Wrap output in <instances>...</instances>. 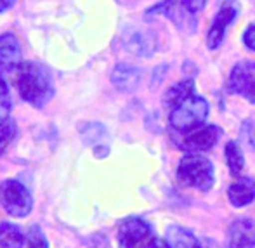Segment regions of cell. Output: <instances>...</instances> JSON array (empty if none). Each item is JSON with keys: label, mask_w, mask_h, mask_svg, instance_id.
<instances>
[{"label": "cell", "mask_w": 255, "mask_h": 248, "mask_svg": "<svg viewBox=\"0 0 255 248\" xmlns=\"http://www.w3.org/2000/svg\"><path fill=\"white\" fill-rule=\"evenodd\" d=\"M181 2H182V5H184L186 9H188L189 12H193V14L200 12V10L203 9V5H205V0H181Z\"/></svg>", "instance_id": "7402d4cb"}, {"label": "cell", "mask_w": 255, "mask_h": 248, "mask_svg": "<svg viewBox=\"0 0 255 248\" xmlns=\"http://www.w3.org/2000/svg\"><path fill=\"white\" fill-rule=\"evenodd\" d=\"M26 245L28 248H49V243H47V238L44 236L42 229L38 226H33L30 229L26 236Z\"/></svg>", "instance_id": "44dd1931"}, {"label": "cell", "mask_w": 255, "mask_h": 248, "mask_svg": "<svg viewBox=\"0 0 255 248\" xmlns=\"http://www.w3.org/2000/svg\"><path fill=\"white\" fill-rule=\"evenodd\" d=\"M221 134L222 130L217 125H203V127H198L191 132H186V135H182V137L175 135L174 141L179 148L188 151V153H202V151L214 148Z\"/></svg>", "instance_id": "8992f818"}, {"label": "cell", "mask_w": 255, "mask_h": 248, "mask_svg": "<svg viewBox=\"0 0 255 248\" xmlns=\"http://www.w3.org/2000/svg\"><path fill=\"white\" fill-rule=\"evenodd\" d=\"M228 248H255V222L252 219H238L231 224Z\"/></svg>", "instance_id": "9c48e42d"}, {"label": "cell", "mask_w": 255, "mask_h": 248, "mask_svg": "<svg viewBox=\"0 0 255 248\" xmlns=\"http://www.w3.org/2000/svg\"><path fill=\"white\" fill-rule=\"evenodd\" d=\"M142 78V71L130 64H117L111 73V82L122 92H132L139 87Z\"/></svg>", "instance_id": "8fae6325"}, {"label": "cell", "mask_w": 255, "mask_h": 248, "mask_svg": "<svg viewBox=\"0 0 255 248\" xmlns=\"http://www.w3.org/2000/svg\"><path fill=\"white\" fill-rule=\"evenodd\" d=\"M208 117V103L202 96H189L170 111V125L175 132H191L202 127Z\"/></svg>", "instance_id": "3957f363"}, {"label": "cell", "mask_w": 255, "mask_h": 248, "mask_svg": "<svg viewBox=\"0 0 255 248\" xmlns=\"http://www.w3.org/2000/svg\"><path fill=\"white\" fill-rule=\"evenodd\" d=\"M146 248H170L167 243V240H161V238H153L151 242H149V245Z\"/></svg>", "instance_id": "cb8c5ba5"}, {"label": "cell", "mask_w": 255, "mask_h": 248, "mask_svg": "<svg viewBox=\"0 0 255 248\" xmlns=\"http://www.w3.org/2000/svg\"><path fill=\"white\" fill-rule=\"evenodd\" d=\"M226 161H228L231 175L238 177L243 170V165H245V158H243V153H242V149H240L238 142L229 141L228 144H226Z\"/></svg>", "instance_id": "ac0fdd59"}, {"label": "cell", "mask_w": 255, "mask_h": 248, "mask_svg": "<svg viewBox=\"0 0 255 248\" xmlns=\"http://www.w3.org/2000/svg\"><path fill=\"white\" fill-rule=\"evenodd\" d=\"M236 12H238V7L236 3L228 2L222 5V9L217 12L215 16L214 23L210 26V31H208V37H207V45L208 49L215 50L221 47L222 40H224V33H226V28L231 24V21L235 19Z\"/></svg>", "instance_id": "ba28073f"}, {"label": "cell", "mask_w": 255, "mask_h": 248, "mask_svg": "<svg viewBox=\"0 0 255 248\" xmlns=\"http://www.w3.org/2000/svg\"><path fill=\"white\" fill-rule=\"evenodd\" d=\"M24 235L16 224L0 222V248H23Z\"/></svg>", "instance_id": "e0dca14e"}, {"label": "cell", "mask_w": 255, "mask_h": 248, "mask_svg": "<svg viewBox=\"0 0 255 248\" xmlns=\"http://www.w3.org/2000/svg\"><path fill=\"white\" fill-rule=\"evenodd\" d=\"M0 203L10 217L17 219L26 217L33 208V200H31L30 191L24 188V184H21L19 181H14V179L2 182V186H0Z\"/></svg>", "instance_id": "277c9868"}, {"label": "cell", "mask_w": 255, "mask_h": 248, "mask_svg": "<svg viewBox=\"0 0 255 248\" xmlns=\"http://www.w3.org/2000/svg\"><path fill=\"white\" fill-rule=\"evenodd\" d=\"M151 240V228L142 219L128 217L120 224V229H118L120 248H146Z\"/></svg>", "instance_id": "52a82bcc"}, {"label": "cell", "mask_w": 255, "mask_h": 248, "mask_svg": "<svg viewBox=\"0 0 255 248\" xmlns=\"http://www.w3.org/2000/svg\"><path fill=\"white\" fill-rule=\"evenodd\" d=\"M177 179L182 186L208 191L214 186V165L198 153L184 154L179 161Z\"/></svg>", "instance_id": "7a4b0ae2"}, {"label": "cell", "mask_w": 255, "mask_h": 248, "mask_svg": "<svg viewBox=\"0 0 255 248\" xmlns=\"http://www.w3.org/2000/svg\"><path fill=\"white\" fill-rule=\"evenodd\" d=\"M167 243L170 248H200L196 236L181 226H170L167 229Z\"/></svg>", "instance_id": "2e32d148"}, {"label": "cell", "mask_w": 255, "mask_h": 248, "mask_svg": "<svg viewBox=\"0 0 255 248\" xmlns=\"http://www.w3.org/2000/svg\"><path fill=\"white\" fill-rule=\"evenodd\" d=\"M10 108H12V103H10L9 87H7L5 80H3L2 75H0V122L9 120Z\"/></svg>", "instance_id": "ffe728a7"}, {"label": "cell", "mask_w": 255, "mask_h": 248, "mask_svg": "<svg viewBox=\"0 0 255 248\" xmlns=\"http://www.w3.org/2000/svg\"><path fill=\"white\" fill-rule=\"evenodd\" d=\"M226 89L231 94H240L249 103L255 104V63L254 61H242L235 64L231 75L228 78Z\"/></svg>", "instance_id": "5b68a950"}, {"label": "cell", "mask_w": 255, "mask_h": 248, "mask_svg": "<svg viewBox=\"0 0 255 248\" xmlns=\"http://www.w3.org/2000/svg\"><path fill=\"white\" fill-rule=\"evenodd\" d=\"M14 3V0H0V12H3L5 9H9Z\"/></svg>", "instance_id": "d4e9b609"}, {"label": "cell", "mask_w": 255, "mask_h": 248, "mask_svg": "<svg viewBox=\"0 0 255 248\" xmlns=\"http://www.w3.org/2000/svg\"><path fill=\"white\" fill-rule=\"evenodd\" d=\"M16 124L12 120L0 122V156L5 153V149L10 146V142L16 137Z\"/></svg>", "instance_id": "d6986e66"}, {"label": "cell", "mask_w": 255, "mask_h": 248, "mask_svg": "<svg viewBox=\"0 0 255 248\" xmlns=\"http://www.w3.org/2000/svg\"><path fill=\"white\" fill-rule=\"evenodd\" d=\"M21 64V45L14 35H0V70L14 71Z\"/></svg>", "instance_id": "30bf717a"}, {"label": "cell", "mask_w": 255, "mask_h": 248, "mask_svg": "<svg viewBox=\"0 0 255 248\" xmlns=\"http://www.w3.org/2000/svg\"><path fill=\"white\" fill-rule=\"evenodd\" d=\"M243 44H245L250 50H255V24L250 28H247V31L243 33Z\"/></svg>", "instance_id": "603a6c76"}, {"label": "cell", "mask_w": 255, "mask_h": 248, "mask_svg": "<svg viewBox=\"0 0 255 248\" xmlns=\"http://www.w3.org/2000/svg\"><path fill=\"white\" fill-rule=\"evenodd\" d=\"M153 10H156V12H161V14H165L167 17H170V19L174 21V23L177 24L181 30L195 26V19H193V16H195V14L189 12V10L182 5V2L177 3V0H165L163 3L156 5Z\"/></svg>", "instance_id": "4fadbf2b"}, {"label": "cell", "mask_w": 255, "mask_h": 248, "mask_svg": "<svg viewBox=\"0 0 255 248\" xmlns=\"http://www.w3.org/2000/svg\"><path fill=\"white\" fill-rule=\"evenodd\" d=\"M195 94V84L193 80H184V82H179V84L172 85L163 96V106L168 108V110H174L175 106L182 103L184 99H188L189 96Z\"/></svg>", "instance_id": "9a60e30c"}, {"label": "cell", "mask_w": 255, "mask_h": 248, "mask_svg": "<svg viewBox=\"0 0 255 248\" xmlns=\"http://www.w3.org/2000/svg\"><path fill=\"white\" fill-rule=\"evenodd\" d=\"M125 47L135 56L149 57L156 50V38H154L151 31L135 30L132 33H128V37L125 38Z\"/></svg>", "instance_id": "7c38bea8"}, {"label": "cell", "mask_w": 255, "mask_h": 248, "mask_svg": "<svg viewBox=\"0 0 255 248\" xmlns=\"http://www.w3.org/2000/svg\"><path fill=\"white\" fill-rule=\"evenodd\" d=\"M229 201L235 207H245L255 200V179L252 177H242L236 182L229 186L228 191Z\"/></svg>", "instance_id": "5bb4252c"}, {"label": "cell", "mask_w": 255, "mask_h": 248, "mask_svg": "<svg viewBox=\"0 0 255 248\" xmlns=\"http://www.w3.org/2000/svg\"><path fill=\"white\" fill-rule=\"evenodd\" d=\"M16 87L19 96L35 108H44L54 96V82L45 66L38 63H21L16 68Z\"/></svg>", "instance_id": "6da1fadb"}]
</instances>
